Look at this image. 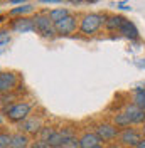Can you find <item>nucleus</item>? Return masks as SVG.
Masks as SVG:
<instances>
[{
	"instance_id": "1",
	"label": "nucleus",
	"mask_w": 145,
	"mask_h": 148,
	"mask_svg": "<svg viewBox=\"0 0 145 148\" xmlns=\"http://www.w3.org/2000/svg\"><path fill=\"white\" fill-rule=\"evenodd\" d=\"M32 111V104L27 101H19L14 103L5 108V116L9 118V121L12 123H22L24 120H27L29 114Z\"/></svg>"
},
{
	"instance_id": "2",
	"label": "nucleus",
	"mask_w": 145,
	"mask_h": 148,
	"mask_svg": "<svg viewBox=\"0 0 145 148\" xmlns=\"http://www.w3.org/2000/svg\"><path fill=\"white\" fill-rule=\"evenodd\" d=\"M106 17L101 14H86L79 22V32L84 36H91L95 32H98L100 27L105 24Z\"/></svg>"
},
{
	"instance_id": "3",
	"label": "nucleus",
	"mask_w": 145,
	"mask_h": 148,
	"mask_svg": "<svg viewBox=\"0 0 145 148\" xmlns=\"http://www.w3.org/2000/svg\"><path fill=\"white\" fill-rule=\"evenodd\" d=\"M140 140H142V133L135 128H125L120 131V135H118V143L120 145H123V147L127 148H135L138 143H140Z\"/></svg>"
},
{
	"instance_id": "4",
	"label": "nucleus",
	"mask_w": 145,
	"mask_h": 148,
	"mask_svg": "<svg viewBox=\"0 0 145 148\" xmlns=\"http://www.w3.org/2000/svg\"><path fill=\"white\" fill-rule=\"evenodd\" d=\"M34 25H36V30L41 32L44 37H52L56 34L54 30V22L51 20L49 14L44 15V14H39L34 17Z\"/></svg>"
},
{
	"instance_id": "5",
	"label": "nucleus",
	"mask_w": 145,
	"mask_h": 148,
	"mask_svg": "<svg viewBox=\"0 0 145 148\" xmlns=\"http://www.w3.org/2000/svg\"><path fill=\"white\" fill-rule=\"evenodd\" d=\"M95 133L100 136V140L103 141V143H110V141L117 140L118 135H120L118 128L113 125V123H100V125H96Z\"/></svg>"
},
{
	"instance_id": "6",
	"label": "nucleus",
	"mask_w": 145,
	"mask_h": 148,
	"mask_svg": "<svg viewBox=\"0 0 145 148\" xmlns=\"http://www.w3.org/2000/svg\"><path fill=\"white\" fill-rule=\"evenodd\" d=\"M71 136H74V135H72L71 130H68V128L54 130V133L46 140V143L49 145V148H63L66 145V141L71 138Z\"/></svg>"
},
{
	"instance_id": "7",
	"label": "nucleus",
	"mask_w": 145,
	"mask_h": 148,
	"mask_svg": "<svg viewBox=\"0 0 145 148\" xmlns=\"http://www.w3.org/2000/svg\"><path fill=\"white\" fill-rule=\"evenodd\" d=\"M19 83V77L12 71L0 73V94H9Z\"/></svg>"
},
{
	"instance_id": "8",
	"label": "nucleus",
	"mask_w": 145,
	"mask_h": 148,
	"mask_svg": "<svg viewBox=\"0 0 145 148\" xmlns=\"http://www.w3.org/2000/svg\"><path fill=\"white\" fill-rule=\"evenodd\" d=\"M54 30H56V34H59V36H69V34H72L76 30V18L69 14L63 20L54 22Z\"/></svg>"
},
{
	"instance_id": "9",
	"label": "nucleus",
	"mask_w": 145,
	"mask_h": 148,
	"mask_svg": "<svg viewBox=\"0 0 145 148\" xmlns=\"http://www.w3.org/2000/svg\"><path fill=\"white\" fill-rule=\"evenodd\" d=\"M125 113L128 114L132 125H144L145 123V110L138 108L133 103H128L127 106H125Z\"/></svg>"
},
{
	"instance_id": "10",
	"label": "nucleus",
	"mask_w": 145,
	"mask_h": 148,
	"mask_svg": "<svg viewBox=\"0 0 145 148\" xmlns=\"http://www.w3.org/2000/svg\"><path fill=\"white\" fill-rule=\"evenodd\" d=\"M20 130L27 135H36L42 130V121L41 118H36V116H29L27 120H24L20 123Z\"/></svg>"
},
{
	"instance_id": "11",
	"label": "nucleus",
	"mask_w": 145,
	"mask_h": 148,
	"mask_svg": "<svg viewBox=\"0 0 145 148\" xmlns=\"http://www.w3.org/2000/svg\"><path fill=\"white\" fill-rule=\"evenodd\" d=\"M12 30L14 32H32L36 30L34 25V18H27V17H19L12 22Z\"/></svg>"
},
{
	"instance_id": "12",
	"label": "nucleus",
	"mask_w": 145,
	"mask_h": 148,
	"mask_svg": "<svg viewBox=\"0 0 145 148\" xmlns=\"http://www.w3.org/2000/svg\"><path fill=\"white\" fill-rule=\"evenodd\" d=\"M100 145L101 140L95 131H86L79 136V148H96Z\"/></svg>"
},
{
	"instance_id": "13",
	"label": "nucleus",
	"mask_w": 145,
	"mask_h": 148,
	"mask_svg": "<svg viewBox=\"0 0 145 148\" xmlns=\"http://www.w3.org/2000/svg\"><path fill=\"white\" fill-rule=\"evenodd\" d=\"M120 34L123 37H127V39H130V40H137L138 39V29L135 27V24L133 22H130V20H127L125 18V22L122 24V27H120V30H118Z\"/></svg>"
},
{
	"instance_id": "14",
	"label": "nucleus",
	"mask_w": 145,
	"mask_h": 148,
	"mask_svg": "<svg viewBox=\"0 0 145 148\" xmlns=\"http://www.w3.org/2000/svg\"><path fill=\"white\" fill-rule=\"evenodd\" d=\"M30 145L29 135L24 131H17L12 133V140H10V148H27Z\"/></svg>"
},
{
	"instance_id": "15",
	"label": "nucleus",
	"mask_w": 145,
	"mask_h": 148,
	"mask_svg": "<svg viewBox=\"0 0 145 148\" xmlns=\"http://www.w3.org/2000/svg\"><path fill=\"white\" fill-rule=\"evenodd\" d=\"M113 125L118 130H125L132 126V121H130V118H128V114L125 111H120L117 114H113Z\"/></svg>"
},
{
	"instance_id": "16",
	"label": "nucleus",
	"mask_w": 145,
	"mask_h": 148,
	"mask_svg": "<svg viewBox=\"0 0 145 148\" xmlns=\"http://www.w3.org/2000/svg\"><path fill=\"white\" fill-rule=\"evenodd\" d=\"M123 22H125V17H122V15H110L105 20V27L108 30H120Z\"/></svg>"
},
{
	"instance_id": "17",
	"label": "nucleus",
	"mask_w": 145,
	"mask_h": 148,
	"mask_svg": "<svg viewBox=\"0 0 145 148\" xmlns=\"http://www.w3.org/2000/svg\"><path fill=\"white\" fill-rule=\"evenodd\" d=\"M133 104H137L138 108L145 110V88H137L135 92H133V99H132Z\"/></svg>"
},
{
	"instance_id": "18",
	"label": "nucleus",
	"mask_w": 145,
	"mask_h": 148,
	"mask_svg": "<svg viewBox=\"0 0 145 148\" xmlns=\"http://www.w3.org/2000/svg\"><path fill=\"white\" fill-rule=\"evenodd\" d=\"M32 10H34V7H32L30 3H22L20 7H15V9H12L9 14L12 15V17H17V15H20V17H22V15H26V14H30Z\"/></svg>"
},
{
	"instance_id": "19",
	"label": "nucleus",
	"mask_w": 145,
	"mask_h": 148,
	"mask_svg": "<svg viewBox=\"0 0 145 148\" xmlns=\"http://www.w3.org/2000/svg\"><path fill=\"white\" fill-rule=\"evenodd\" d=\"M69 15V10L68 9H63V7H59V9H52L49 12V17L52 22H57V20H63L64 17H68Z\"/></svg>"
},
{
	"instance_id": "20",
	"label": "nucleus",
	"mask_w": 145,
	"mask_h": 148,
	"mask_svg": "<svg viewBox=\"0 0 145 148\" xmlns=\"http://www.w3.org/2000/svg\"><path fill=\"white\" fill-rule=\"evenodd\" d=\"M10 140H12V135L0 133V148H10Z\"/></svg>"
},
{
	"instance_id": "21",
	"label": "nucleus",
	"mask_w": 145,
	"mask_h": 148,
	"mask_svg": "<svg viewBox=\"0 0 145 148\" xmlns=\"http://www.w3.org/2000/svg\"><path fill=\"white\" fill-rule=\"evenodd\" d=\"M52 133H54V130L51 128V126H42V130L39 131V136H41V140H42V141H46V140L49 138Z\"/></svg>"
},
{
	"instance_id": "22",
	"label": "nucleus",
	"mask_w": 145,
	"mask_h": 148,
	"mask_svg": "<svg viewBox=\"0 0 145 148\" xmlns=\"http://www.w3.org/2000/svg\"><path fill=\"white\" fill-rule=\"evenodd\" d=\"M63 148H79V138H76V136H71V138L66 141V145Z\"/></svg>"
},
{
	"instance_id": "23",
	"label": "nucleus",
	"mask_w": 145,
	"mask_h": 148,
	"mask_svg": "<svg viewBox=\"0 0 145 148\" xmlns=\"http://www.w3.org/2000/svg\"><path fill=\"white\" fill-rule=\"evenodd\" d=\"M27 148H49V145H47L46 141H42V140H39V141H36V143H30Z\"/></svg>"
},
{
	"instance_id": "24",
	"label": "nucleus",
	"mask_w": 145,
	"mask_h": 148,
	"mask_svg": "<svg viewBox=\"0 0 145 148\" xmlns=\"http://www.w3.org/2000/svg\"><path fill=\"white\" fill-rule=\"evenodd\" d=\"M9 3H12V5H22V3H26V0H9Z\"/></svg>"
},
{
	"instance_id": "25",
	"label": "nucleus",
	"mask_w": 145,
	"mask_h": 148,
	"mask_svg": "<svg viewBox=\"0 0 145 148\" xmlns=\"http://www.w3.org/2000/svg\"><path fill=\"white\" fill-rule=\"evenodd\" d=\"M39 2H42V3H61L63 0H39Z\"/></svg>"
},
{
	"instance_id": "26",
	"label": "nucleus",
	"mask_w": 145,
	"mask_h": 148,
	"mask_svg": "<svg viewBox=\"0 0 145 148\" xmlns=\"http://www.w3.org/2000/svg\"><path fill=\"white\" fill-rule=\"evenodd\" d=\"M135 148H145V138L140 140V143H138V145H137Z\"/></svg>"
},
{
	"instance_id": "27",
	"label": "nucleus",
	"mask_w": 145,
	"mask_h": 148,
	"mask_svg": "<svg viewBox=\"0 0 145 148\" xmlns=\"http://www.w3.org/2000/svg\"><path fill=\"white\" fill-rule=\"evenodd\" d=\"M5 34H9V32H7V30H0V37H3Z\"/></svg>"
},
{
	"instance_id": "28",
	"label": "nucleus",
	"mask_w": 145,
	"mask_h": 148,
	"mask_svg": "<svg viewBox=\"0 0 145 148\" xmlns=\"http://www.w3.org/2000/svg\"><path fill=\"white\" fill-rule=\"evenodd\" d=\"M72 3H79V2H81V0H71Z\"/></svg>"
},
{
	"instance_id": "29",
	"label": "nucleus",
	"mask_w": 145,
	"mask_h": 148,
	"mask_svg": "<svg viewBox=\"0 0 145 148\" xmlns=\"http://www.w3.org/2000/svg\"><path fill=\"white\" fill-rule=\"evenodd\" d=\"M88 2H96V0H88Z\"/></svg>"
},
{
	"instance_id": "30",
	"label": "nucleus",
	"mask_w": 145,
	"mask_h": 148,
	"mask_svg": "<svg viewBox=\"0 0 145 148\" xmlns=\"http://www.w3.org/2000/svg\"><path fill=\"white\" fill-rule=\"evenodd\" d=\"M96 148H103V147H101V145H100V147H96Z\"/></svg>"
},
{
	"instance_id": "31",
	"label": "nucleus",
	"mask_w": 145,
	"mask_h": 148,
	"mask_svg": "<svg viewBox=\"0 0 145 148\" xmlns=\"http://www.w3.org/2000/svg\"><path fill=\"white\" fill-rule=\"evenodd\" d=\"M0 123H2V118H0Z\"/></svg>"
}]
</instances>
